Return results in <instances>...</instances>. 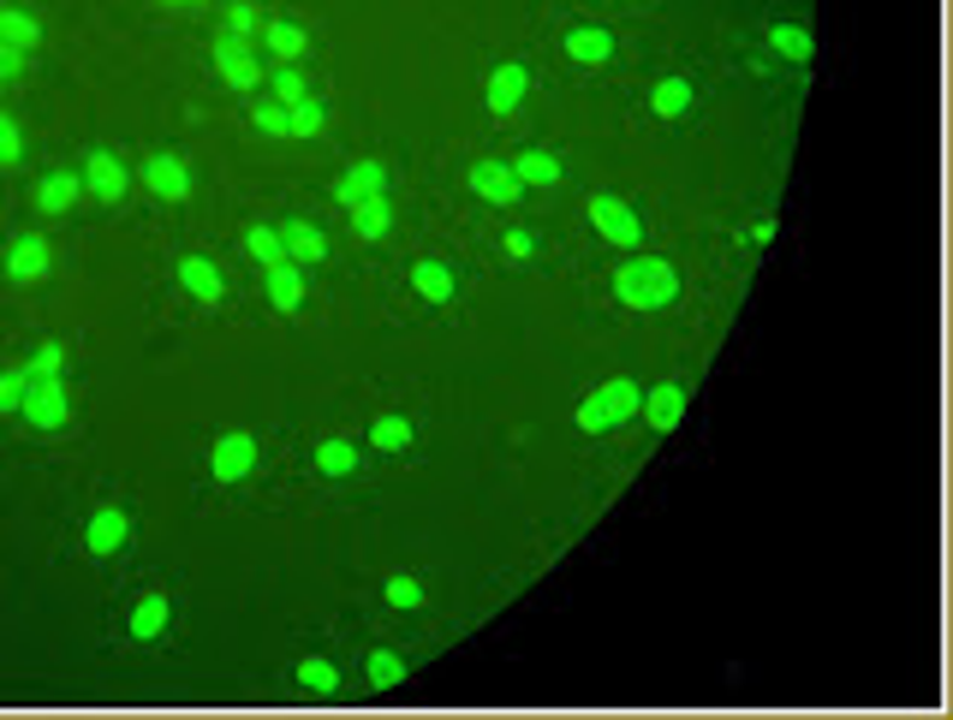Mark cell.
Returning <instances> with one entry per match:
<instances>
[{
	"mask_svg": "<svg viewBox=\"0 0 953 720\" xmlns=\"http://www.w3.org/2000/svg\"><path fill=\"white\" fill-rule=\"evenodd\" d=\"M24 388H31V375H0V411H19L24 405Z\"/></svg>",
	"mask_w": 953,
	"mask_h": 720,
	"instance_id": "8d00e7d4",
	"label": "cell"
},
{
	"mask_svg": "<svg viewBox=\"0 0 953 720\" xmlns=\"http://www.w3.org/2000/svg\"><path fill=\"white\" fill-rule=\"evenodd\" d=\"M614 292H620L626 310H662V304H673V292H680V274L656 257H638L614 274Z\"/></svg>",
	"mask_w": 953,
	"mask_h": 720,
	"instance_id": "6da1fadb",
	"label": "cell"
},
{
	"mask_svg": "<svg viewBox=\"0 0 953 720\" xmlns=\"http://www.w3.org/2000/svg\"><path fill=\"white\" fill-rule=\"evenodd\" d=\"M512 179H519V185H554V179H561V161L542 155V150H524L519 161H512Z\"/></svg>",
	"mask_w": 953,
	"mask_h": 720,
	"instance_id": "44dd1931",
	"label": "cell"
},
{
	"mask_svg": "<svg viewBox=\"0 0 953 720\" xmlns=\"http://www.w3.org/2000/svg\"><path fill=\"white\" fill-rule=\"evenodd\" d=\"M19 66H24V54H19V48H0V78H12Z\"/></svg>",
	"mask_w": 953,
	"mask_h": 720,
	"instance_id": "b9f144b4",
	"label": "cell"
},
{
	"mask_svg": "<svg viewBox=\"0 0 953 720\" xmlns=\"http://www.w3.org/2000/svg\"><path fill=\"white\" fill-rule=\"evenodd\" d=\"M7 274H12V281H42V274H48V239H36V232H31V239L12 244V251H7Z\"/></svg>",
	"mask_w": 953,
	"mask_h": 720,
	"instance_id": "30bf717a",
	"label": "cell"
},
{
	"mask_svg": "<svg viewBox=\"0 0 953 720\" xmlns=\"http://www.w3.org/2000/svg\"><path fill=\"white\" fill-rule=\"evenodd\" d=\"M257 31V12L251 7H227V36H251Z\"/></svg>",
	"mask_w": 953,
	"mask_h": 720,
	"instance_id": "ab89813d",
	"label": "cell"
},
{
	"mask_svg": "<svg viewBox=\"0 0 953 720\" xmlns=\"http://www.w3.org/2000/svg\"><path fill=\"white\" fill-rule=\"evenodd\" d=\"M316 465L328 470V477H351V465H358V452H351L346 440H322V447H316Z\"/></svg>",
	"mask_w": 953,
	"mask_h": 720,
	"instance_id": "1f68e13d",
	"label": "cell"
},
{
	"mask_svg": "<svg viewBox=\"0 0 953 720\" xmlns=\"http://www.w3.org/2000/svg\"><path fill=\"white\" fill-rule=\"evenodd\" d=\"M215 72H221L239 96L262 84V66H257V54L245 48V36H221V42H215Z\"/></svg>",
	"mask_w": 953,
	"mask_h": 720,
	"instance_id": "5b68a950",
	"label": "cell"
},
{
	"mask_svg": "<svg viewBox=\"0 0 953 720\" xmlns=\"http://www.w3.org/2000/svg\"><path fill=\"white\" fill-rule=\"evenodd\" d=\"M262 42H269V48H274V54H281V61H286V66H292V61H299V54H304V48H311V42H304V31H299V24H286V19H281V24H262Z\"/></svg>",
	"mask_w": 953,
	"mask_h": 720,
	"instance_id": "d4e9b609",
	"label": "cell"
},
{
	"mask_svg": "<svg viewBox=\"0 0 953 720\" xmlns=\"http://www.w3.org/2000/svg\"><path fill=\"white\" fill-rule=\"evenodd\" d=\"M143 185H150L155 197H167V203L191 197V173H185L180 155H150V161H143Z\"/></svg>",
	"mask_w": 953,
	"mask_h": 720,
	"instance_id": "52a82bcc",
	"label": "cell"
},
{
	"mask_svg": "<svg viewBox=\"0 0 953 720\" xmlns=\"http://www.w3.org/2000/svg\"><path fill=\"white\" fill-rule=\"evenodd\" d=\"M167 7H203V0H167Z\"/></svg>",
	"mask_w": 953,
	"mask_h": 720,
	"instance_id": "7bdbcfd3",
	"label": "cell"
},
{
	"mask_svg": "<svg viewBox=\"0 0 953 720\" xmlns=\"http://www.w3.org/2000/svg\"><path fill=\"white\" fill-rule=\"evenodd\" d=\"M42 42V24L31 19V12H12V7H0V48H36Z\"/></svg>",
	"mask_w": 953,
	"mask_h": 720,
	"instance_id": "ac0fdd59",
	"label": "cell"
},
{
	"mask_svg": "<svg viewBox=\"0 0 953 720\" xmlns=\"http://www.w3.org/2000/svg\"><path fill=\"white\" fill-rule=\"evenodd\" d=\"M245 251H251L262 269H274V262H286V244H281V232L274 227H251L245 232Z\"/></svg>",
	"mask_w": 953,
	"mask_h": 720,
	"instance_id": "83f0119b",
	"label": "cell"
},
{
	"mask_svg": "<svg viewBox=\"0 0 953 720\" xmlns=\"http://www.w3.org/2000/svg\"><path fill=\"white\" fill-rule=\"evenodd\" d=\"M376 190H381V161H358V167H351L346 179L334 185V203H346V209H351V203L376 197Z\"/></svg>",
	"mask_w": 953,
	"mask_h": 720,
	"instance_id": "9a60e30c",
	"label": "cell"
},
{
	"mask_svg": "<svg viewBox=\"0 0 953 720\" xmlns=\"http://www.w3.org/2000/svg\"><path fill=\"white\" fill-rule=\"evenodd\" d=\"M650 108L662 113V120L685 113V108H692V84H685V78H662V84H656V96H650Z\"/></svg>",
	"mask_w": 953,
	"mask_h": 720,
	"instance_id": "484cf974",
	"label": "cell"
},
{
	"mask_svg": "<svg viewBox=\"0 0 953 720\" xmlns=\"http://www.w3.org/2000/svg\"><path fill=\"white\" fill-rule=\"evenodd\" d=\"M19 155H24V138H19V126H12L7 113H0V167H12Z\"/></svg>",
	"mask_w": 953,
	"mask_h": 720,
	"instance_id": "d590c367",
	"label": "cell"
},
{
	"mask_svg": "<svg viewBox=\"0 0 953 720\" xmlns=\"http://www.w3.org/2000/svg\"><path fill=\"white\" fill-rule=\"evenodd\" d=\"M591 227L603 232L608 244H626V251H632V244H643V227H638V215L626 209L620 197H591Z\"/></svg>",
	"mask_w": 953,
	"mask_h": 720,
	"instance_id": "277c9868",
	"label": "cell"
},
{
	"mask_svg": "<svg viewBox=\"0 0 953 720\" xmlns=\"http://www.w3.org/2000/svg\"><path fill=\"white\" fill-rule=\"evenodd\" d=\"M769 42H775V54H787V61H811V31H799V24H775Z\"/></svg>",
	"mask_w": 953,
	"mask_h": 720,
	"instance_id": "f546056e",
	"label": "cell"
},
{
	"mask_svg": "<svg viewBox=\"0 0 953 720\" xmlns=\"http://www.w3.org/2000/svg\"><path fill=\"white\" fill-rule=\"evenodd\" d=\"M370 440L381 452H400V447H412V423H405V417H381L370 429Z\"/></svg>",
	"mask_w": 953,
	"mask_h": 720,
	"instance_id": "4dcf8cb0",
	"label": "cell"
},
{
	"mask_svg": "<svg viewBox=\"0 0 953 720\" xmlns=\"http://www.w3.org/2000/svg\"><path fill=\"white\" fill-rule=\"evenodd\" d=\"M161 625H167V601H161V596H143L138 613H131V637L150 643V637H161Z\"/></svg>",
	"mask_w": 953,
	"mask_h": 720,
	"instance_id": "cb8c5ba5",
	"label": "cell"
},
{
	"mask_svg": "<svg viewBox=\"0 0 953 720\" xmlns=\"http://www.w3.org/2000/svg\"><path fill=\"white\" fill-rule=\"evenodd\" d=\"M269 304H274V310H286V316L304 304V281H299L292 262H274V269H269Z\"/></svg>",
	"mask_w": 953,
	"mask_h": 720,
	"instance_id": "e0dca14e",
	"label": "cell"
},
{
	"mask_svg": "<svg viewBox=\"0 0 953 720\" xmlns=\"http://www.w3.org/2000/svg\"><path fill=\"white\" fill-rule=\"evenodd\" d=\"M638 411L650 417V429H662V435H668L673 423L685 417V393H680V388H656V393H643V405H638Z\"/></svg>",
	"mask_w": 953,
	"mask_h": 720,
	"instance_id": "5bb4252c",
	"label": "cell"
},
{
	"mask_svg": "<svg viewBox=\"0 0 953 720\" xmlns=\"http://www.w3.org/2000/svg\"><path fill=\"white\" fill-rule=\"evenodd\" d=\"M251 465H257V440L251 435H221V440H215V459H209L215 482H245V477H251Z\"/></svg>",
	"mask_w": 953,
	"mask_h": 720,
	"instance_id": "8992f818",
	"label": "cell"
},
{
	"mask_svg": "<svg viewBox=\"0 0 953 720\" xmlns=\"http://www.w3.org/2000/svg\"><path fill=\"white\" fill-rule=\"evenodd\" d=\"M61 358H66V351L48 340V346H42L36 358H31V370H24V375H31V381H36V375H61Z\"/></svg>",
	"mask_w": 953,
	"mask_h": 720,
	"instance_id": "f35d334b",
	"label": "cell"
},
{
	"mask_svg": "<svg viewBox=\"0 0 953 720\" xmlns=\"http://www.w3.org/2000/svg\"><path fill=\"white\" fill-rule=\"evenodd\" d=\"M84 185H90L101 203H120V197H126V167H120V161H113L108 150H96L90 167H84Z\"/></svg>",
	"mask_w": 953,
	"mask_h": 720,
	"instance_id": "ba28073f",
	"label": "cell"
},
{
	"mask_svg": "<svg viewBox=\"0 0 953 720\" xmlns=\"http://www.w3.org/2000/svg\"><path fill=\"white\" fill-rule=\"evenodd\" d=\"M364 673H370V685H376V690H393V685L405 679V661H400V655H388V650H376L370 661H364Z\"/></svg>",
	"mask_w": 953,
	"mask_h": 720,
	"instance_id": "f1b7e54d",
	"label": "cell"
},
{
	"mask_svg": "<svg viewBox=\"0 0 953 720\" xmlns=\"http://www.w3.org/2000/svg\"><path fill=\"white\" fill-rule=\"evenodd\" d=\"M281 244H286V257H292V262H322V257H328V239H322L311 220H286Z\"/></svg>",
	"mask_w": 953,
	"mask_h": 720,
	"instance_id": "4fadbf2b",
	"label": "cell"
},
{
	"mask_svg": "<svg viewBox=\"0 0 953 720\" xmlns=\"http://www.w3.org/2000/svg\"><path fill=\"white\" fill-rule=\"evenodd\" d=\"M524 90H531V78H524V66H501L489 78V113H512L524 101Z\"/></svg>",
	"mask_w": 953,
	"mask_h": 720,
	"instance_id": "7c38bea8",
	"label": "cell"
},
{
	"mask_svg": "<svg viewBox=\"0 0 953 720\" xmlns=\"http://www.w3.org/2000/svg\"><path fill=\"white\" fill-rule=\"evenodd\" d=\"M274 96H281V108H292V101H304L311 90H304V78L292 66H281V72H274Z\"/></svg>",
	"mask_w": 953,
	"mask_h": 720,
	"instance_id": "e575fe53",
	"label": "cell"
},
{
	"mask_svg": "<svg viewBox=\"0 0 953 720\" xmlns=\"http://www.w3.org/2000/svg\"><path fill=\"white\" fill-rule=\"evenodd\" d=\"M643 393L632 388V381H608V388H596L591 400L578 405V429L584 435H603V429H620L626 417H638Z\"/></svg>",
	"mask_w": 953,
	"mask_h": 720,
	"instance_id": "7a4b0ae2",
	"label": "cell"
},
{
	"mask_svg": "<svg viewBox=\"0 0 953 720\" xmlns=\"http://www.w3.org/2000/svg\"><path fill=\"white\" fill-rule=\"evenodd\" d=\"M78 190H84L78 173H48V179H42V190H36V203H42L48 215H66L72 203H78Z\"/></svg>",
	"mask_w": 953,
	"mask_h": 720,
	"instance_id": "d6986e66",
	"label": "cell"
},
{
	"mask_svg": "<svg viewBox=\"0 0 953 720\" xmlns=\"http://www.w3.org/2000/svg\"><path fill=\"white\" fill-rule=\"evenodd\" d=\"M251 120H257V131H274V138H286V108H281V101H262Z\"/></svg>",
	"mask_w": 953,
	"mask_h": 720,
	"instance_id": "74e56055",
	"label": "cell"
},
{
	"mask_svg": "<svg viewBox=\"0 0 953 720\" xmlns=\"http://www.w3.org/2000/svg\"><path fill=\"white\" fill-rule=\"evenodd\" d=\"M537 244H531V232H507V257H531Z\"/></svg>",
	"mask_w": 953,
	"mask_h": 720,
	"instance_id": "60d3db41",
	"label": "cell"
},
{
	"mask_svg": "<svg viewBox=\"0 0 953 720\" xmlns=\"http://www.w3.org/2000/svg\"><path fill=\"white\" fill-rule=\"evenodd\" d=\"M472 185H477V197H489V203H519V179H512V167H501V161H477L472 167Z\"/></svg>",
	"mask_w": 953,
	"mask_h": 720,
	"instance_id": "9c48e42d",
	"label": "cell"
},
{
	"mask_svg": "<svg viewBox=\"0 0 953 720\" xmlns=\"http://www.w3.org/2000/svg\"><path fill=\"white\" fill-rule=\"evenodd\" d=\"M126 512H96L90 519V554H113V548H126Z\"/></svg>",
	"mask_w": 953,
	"mask_h": 720,
	"instance_id": "ffe728a7",
	"label": "cell"
},
{
	"mask_svg": "<svg viewBox=\"0 0 953 720\" xmlns=\"http://www.w3.org/2000/svg\"><path fill=\"white\" fill-rule=\"evenodd\" d=\"M180 281H185V292H191V298H197V304H221V269H215V262H203V257H185L180 262Z\"/></svg>",
	"mask_w": 953,
	"mask_h": 720,
	"instance_id": "8fae6325",
	"label": "cell"
},
{
	"mask_svg": "<svg viewBox=\"0 0 953 720\" xmlns=\"http://www.w3.org/2000/svg\"><path fill=\"white\" fill-rule=\"evenodd\" d=\"M388 608H400V613L423 608V583H418V578H393V583H388Z\"/></svg>",
	"mask_w": 953,
	"mask_h": 720,
	"instance_id": "836d02e7",
	"label": "cell"
},
{
	"mask_svg": "<svg viewBox=\"0 0 953 720\" xmlns=\"http://www.w3.org/2000/svg\"><path fill=\"white\" fill-rule=\"evenodd\" d=\"M299 685L316 690V697H334V690H340V673H334L328 661H304V667H299Z\"/></svg>",
	"mask_w": 953,
	"mask_h": 720,
	"instance_id": "d6a6232c",
	"label": "cell"
},
{
	"mask_svg": "<svg viewBox=\"0 0 953 720\" xmlns=\"http://www.w3.org/2000/svg\"><path fill=\"white\" fill-rule=\"evenodd\" d=\"M412 286H418L430 304H447V298H453V274L442 269V262H418V269H412Z\"/></svg>",
	"mask_w": 953,
	"mask_h": 720,
	"instance_id": "603a6c76",
	"label": "cell"
},
{
	"mask_svg": "<svg viewBox=\"0 0 953 720\" xmlns=\"http://www.w3.org/2000/svg\"><path fill=\"white\" fill-rule=\"evenodd\" d=\"M388 227H393V209H388L381 190H376V197H364V203H351V232H358V239H381Z\"/></svg>",
	"mask_w": 953,
	"mask_h": 720,
	"instance_id": "2e32d148",
	"label": "cell"
},
{
	"mask_svg": "<svg viewBox=\"0 0 953 720\" xmlns=\"http://www.w3.org/2000/svg\"><path fill=\"white\" fill-rule=\"evenodd\" d=\"M24 423H31V429H61V423H66V388H61V375H36L31 381V388H24Z\"/></svg>",
	"mask_w": 953,
	"mask_h": 720,
	"instance_id": "3957f363",
	"label": "cell"
},
{
	"mask_svg": "<svg viewBox=\"0 0 953 720\" xmlns=\"http://www.w3.org/2000/svg\"><path fill=\"white\" fill-rule=\"evenodd\" d=\"M566 54H572V61H584V66H603L608 54H614V36L608 31H572L566 36Z\"/></svg>",
	"mask_w": 953,
	"mask_h": 720,
	"instance_id": "7402d4cb",
	"label": "cell"
},
{
	"mask_svg": "<svg viewBox=\"0 0 953 720\" xmlns=\"http://www.w3.org/2000/svg\"><path fill=\"white\" fill-rule=\"evenodd\" d=\"M322 120H328V113H322V101H311V96L292 101V108H286V138H316Z\"/></svg>",
	"mask_w": 953,
	"mask_h": 720,
	"instance_id": "4316f807",
	"label": "cell"
}]
</instances>
